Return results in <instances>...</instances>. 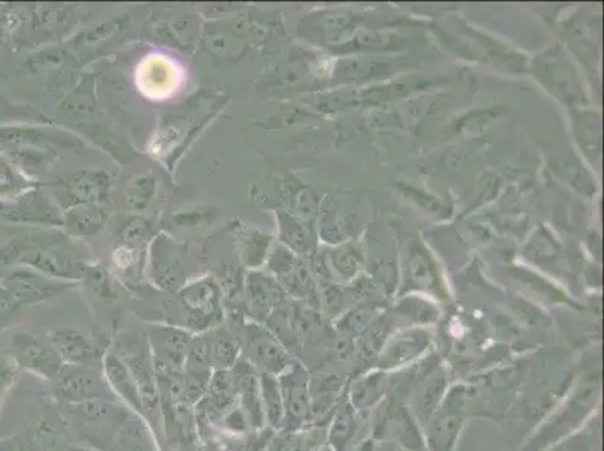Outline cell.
<instances>
[{
  "mask_svg": "<svg viewBox=\"0 0 604 451\" xmlns=\"http://www.w3.org/2000/svg\"><path fill=\"white\" fill-rule=\"evenodd\" d=\"M602 402V379L597 374L582 376L566 398L553 408L539 427L527 439L520 451H549L575 437L580 429L597 417Z\"/></svg>",
  "mask_w": 604,
  "mask_h": 451,
  "instance_id": "6da1fadb",
  "label": "cell"
},
{
  "mask_svg": "<svg viewBox=\"0 0 604 451\" xmlns=\"http://www.w3.org/2000/svg\"><path fill=\"white\" fill-rule=\"evenodd\" d=\"M68 247L65 233L25 235L0 247V266H26L54 280L77 284L84 280L86 264L70 254Z\"/></svg>",
  "mask_w": 604,
  "mask_h": 451,
  "instance_id": "7a4b0ae2",
  "label": "cell"
},
{
  "mask_svg": "<svg viewBox=\"0 0 604 451\" xmlns=\"http://www.w3.org/2000/svg\"><path fill=\"white\" fill-rule=\"evenodd\" d=\"M476 406V388L451 384L441 405L423 426L426 451H457L458 439Z\"/></svg>",
  "mask_w": 604,
  "mask_h": 451,
  "instance_id": "3957f363",
  "label": "cell"
},
{
  "mask_svg": "<svg viewBox=\"0 0 604 451\" xmlns=\"http://www.w3.org/2000/svg\"><path fill=\"white\" fill-rule=\"evenodd\" d=\"M370 438L406 451H426L425 438L405 400L388 396L370 413Z\"/></svg>",
  "mask_w": 604,
  "mask_h": 451,
  "instance_id": "277c9868",
  "label": "cell"
},
{
  "mask_svg": "<svg viewBox=\"0 0 604 451\" xmlns=\"http://www.w3.org/2000/svg\"><path fill=\"white\" fill-rule=\"evenodd\" d=\"M176 296L179 308L186 315L187 329L193 335L211 331L225 323V298L214 276L190 281Z\"/></svg>",
  "mask_w": 604,
  "mask_h": 451,
  "instance_id": "5b68a950",
  "label": "cell"
},
{
  "mask_svg": "<svg viewBox=\"0 0 604 451\" xmlns=\"http://www.w3.org/2000/svg\"><path fill=\"white\" fill-rule=\"evenodd\" d=\"M187 247L168 234L159 233L147 250L143 274L164 292L176 293L187 281Z\"/></svg>",
  "mask_w": 604,
  "mask_h": 451,
  "instance_id": "8992f818",
  "label": "cell"
},
{
  "mask_svg": "<svg viewBox=\"0 0 604 451\" xmlns=\"http://www.w3.org/2000/svg\"><path fill=\"white\" fill-rule=\"evenodd\" d=\"M238 339L241 343V355L256 368L257 374L278 376L297 360L264 324L253 321L242 324Z\"/></svg>",
  "mask_w": 604,
  "mask_h": 451,
  "instance_id": "52a82bcc",
  "label": "cell"
},
{
  "mask_svg": "<svg viewBox=\"0 0 604 451\" xmlns=\"http://www.w3.org/2000/svg\"><path fill=\"white\" fill-rule=\"evenodd\" d=\"M116 348L117 351L113 354L124 361L139 386L144 415H154L159 408V379L147 335L125 331L117 337Z\"/></svg>",
  "mask_w": 604,
  "mask_h": 451,
  "instance_id": "ba28073f",
  "label": "cell"
},
{
  "mask_svg": "<svg viewBox=\"0 0 604 451\" xmlns=\"http://www.w3.org/2000/svg\"><path fill=\"white\" fill-rule=\"evenodd\" d=\"M50 186L54 187V202L64 213L74 206L108 203L113 191V176L103 168H84Z\"/></svg>",
  "mask_w": 604,
  "mask_h": 451,
  "instance_id": "9c48e42d",
  "label": "cell"
},
{
  "mask_svg": "<svg viewBox=\"0 0 604 451\" xmlns=\"http://www.w3.org/2000/svg\"><path fill=\"white\" fill-rule=\"evenodd\" d=\"M277 378L280 383L281 396H284V433H298V430L313 427L309 367L295 360Z\"/></svg>",
  "mask_w": 604,
  "mask_h": 451,
  "instance_id": "30bf717a",
  "label": "cell"
},
{
  "mask_svg": "<svg viewBox=\"0 0 604 451\" xmlns=\"http://www.w3.org/2000/svg\"><path fill=\"white\" fill-rule=\"evenodd\" d=\"M431 348H433V336L429 329H403L380 347L372 368H378L388 374L405 371L417 364L418 361L426 359L430 354Z\"/></svg>",
  "mask_w": 604,
  "mask_h": 451,
  "instance_id": "8fae6325",
  "label": "cell"
},
{
  "mask_svg": "<svg viewBox=\"0 0 604 451\" xmlns=\"http://www.w3.org/2000/svg\"><path fill=\"white\" fill-rule=\"evenodd\" d=\"M10 359L14 361L15 366L49 380H56L65 366L49 336L30 333L14 336L11 340Z\"/></svg>",
  "mask_w": 604,
  "mask_h": 451,
  "instance_id": "7c38bea8",
  "label": "cell"
},
{
  "mask_svg": "<svg viewBox=\"0 0 604 451\" xmlns=\"http://www.w3.org/2000/svg\"><path fill=\"white\" fill-rule=\"evenodd\" d=\"M0 284L14 297L20 308L45 303L59 296H64L70 289L76 288L73 281L54 280L26 266H18L3 276Z\"/></svg>",
  "mask_w": 604,
  "mask_h": 451,
  "instance_id": "4fadbf2b",
  "label": "cell"
},
{
  "mask_svg": "<svg viewBox=\"0 0 604 451\" xmlns=\"http://www.w3.org/2000/svg\"><path fill=\"white\" fill-rule=\"evenodd\" d=\"M147 335L154 366L183 374L188 351L193 342V333L175 325H148Z\"/></svg>",
  "mask_w": 604,
  "mask_h": 451,
  "instance_id": "5bb4252c",
  "label": "cell"
},
{
  "mask_svg": "<svg viewBox=\"0 0 604 451\" xmlns=\"http://www.w3.org/2000/svg\"><path fill=\"white\" fill-rule=\"evenodd\" d=\"M0 218L13 223H45L52 227H62L61 208L38 188L14 199H0Z\"/></svg>",
  "mask_w": 604,
  "mask_h": 451,
  "instance_id": "9a60e30c",
  "label": "cell"
},
{
  "mask_svg": "<svg viewBox=\"0 0 604 451\" xmlns=\"http://www.w3.org/2000/svg\"><path fill=\"white\" fill-rule=\"evenodd\" d=\"M367 438H370V414L358 413L344 394L329 418L327 446L332 451H349Z\"/></svg>",
  "mask_w": 604,
  "mask_h": 451,
  "instance_id": "2e32d148",
  "label": "cell"
},
{
  "mask_svg": "<svg viewBox=\"0 0 604 451\" xmlns=\"http://www.w3.org/2000/svg\"><path fill=\"white\" fill-rule=\"evenodd\" d=\"M285 289L277 280L261 271H251L247 274L242 292L244 315L253 323L265 325L270 313L285 304Z\"/></svg>",
  "mask_w": 604,
  "mask_h": 451,
  "instance_id": "e0dca14e",
  "label": "cell"
},
{
  "mask_svg": "<svg viewBox=\"0 0 604 451\" xmlns=\"http://www.w3.org/2000/svg\"><path fill=\"white\" fill-rule=\"evenodd\" d=\"M450 387L449 371L442 363L427 374L418 376L417 383L407 394L406 405L421 429L441 405Z\"/></svg>",
  "mask_w": 604,
  "mask_h": 451,
  "instance_id": "ac0fdd59",
  "label": "cell"
},
{
  "mask_svg": "<svg viewBox=\"0 0 604 451\" xmlns=\"http://www.w3.org/2000/svg\"><path fill=\"white\" fill-rule=\"evenodd\" d=\"M50 342L53 343L59 356L66 366H88L103 360L105 344L96 336L86 335L76 328H58L49 333Z\"/></svg>",
  "mask_w": 604,
  "mask_h": 451,
  "instance_id": "d6986e66",
  "label": "cell"
},
{
  "mask_svg": "<svg viewBox=\"0 0 604 451\" xmlns=\"http://www.w3.org/2000/svg\"><path fill=\"white\" fill-rule=\"evenodd\" d=\"M58 388L70 403L86 402L90 399H112L105 376L88 366H64L58 376Z\"/></svg>",
  "mask_w": 604,
  "mask_h": 451,
  "instance_id": "ffe728a7",
  "label": "cell"
},
{
  "mask_svg": "<svg viewBox=\"0 0 604 451\" xmlns=\"http://www.w3.org/2000/svg\"><path fill=\"white\" fill-rule=\"evenodd\" d=\"M348 376L341 374H310L313 427L327 429L329 418L348 390Z\"/></svg>",
  "mask_w": 604,
  "mask_h": 451,
  "instance_id": "44dd1931",
  "label": "cell"
},
{
  "mask_svg": "<svg viewBox=\"0 0 604 451\" xmlns=\"http://www.w3.org/2000/svg\"><path fill=\"white\" fill-rule=\"evenodd\" d=\"M392 390V374L368 368L361 372L354 379H349L347 398L358 413L370 414L390 396Z\"/></svg>",
  "mask_w": 604,
  "mask_h": 451,
  "instance_id": "7402d4cb",
  "label": "cell"
},
{
  "mask_svg": "<svg viewBox=\"0 0 604 451\" xmlns=\"http://www.w3.org/2000/svg\"><path fill=\"white\" fill-rule=\"evenodd\" d=\"M0 145L46 149V151L54 152L61 151V149H74L78 152L84 149V143L77 137L37 127L0 128Z\"/></svg>",
  "mask_w": 604,
  "mask_h": 451,
  "instance_id": "603a6c76",
  "label": "cell"
},
{
  "mask_svg": "<svg viewBox=\"0 0 604 451\" xmlns=\"http://www.w3.org/2000/svg\"><path fill=\"white\" fill-rule=\"evenodd\" d=\"M231 233L235 237L238 262L244 266V270L256 271L259 266L265 264L273 242V237L268 233L241 222L231 226Z\"/></svg>",
  "mask_w": 604,
  "mask_h": 451,
  "instance_id": "cb8c5ba5",
  "label": "cell"
},
{
  "mask_svg": "<svg viewBox=\"0 0 604 451\" xmlns=\"http://www.w3.org/2000/svg\"><path fill=\"white\" fill-rule=\"evenodd\" d=\"M110 208L108 203H92L70 208L62 213V227L70 238L93 237L108 225Z\"/></svg>",
  "mask_w": 604,
  "mask_h": 451,
  "instance_id": "d4e9b609",
  "label": "cell"
},
{
  "mask_svg": "<svg viewBox=\"0 0 604 451\" xmlns=\"http://www.w3.org/2000/svg\"><path fill=\"white\" fill-rule=\"evenodd\" d=\"M105 380L113 394L119 396L139 415H144L142 394L137 386L135 376L125 366L124 361L113 352H108L103 359Z\"/></svg>",
  "mask_w": 604,
  "mask_h": 451,
  "instance_id": "484cf974",
  "label": "cell"
},
{
  "mask_svg": "<svg viewBox=\"0 0 604 451\" xmlns=\"http://www.w3.org/2000/svg\"><path fill=\"white\" fill-rule=\"evenodd\" d=\"M3 155L33 183L41 184L42 176L49 175L50 168L58 160V152L29 147H7L0 145Z\"/></svg>",
  "mask_w": 604,
  "mask_h": 451,
  "instance_id": "4316f807",
  "label": "cell"
},
{
  "mask_svg": "<svg viewBox=\"0 0 604 451\" xmlns=\"http://www.w3.org/2000/svg\"><path fill=\"white\" fill-rule=\"evenodd\" d=\"M159 196V178L152 172L129 176L123 187L124 205L128 213L143 214Z\"/></svg>",
  "mask_w": 604,
  "mask_h": 451,
  "instance_id": "83f0119b",
  "label": "cell"
},
{
  "mask_svg": "<svg viewBox=\"0 0 604 451\" xmlns=\"http://www.w3.org/2000/svg\"><path fill=\"white\" fill-rule=\"evenodd\" d=\"M27 68L37 74H49L50 77L58 74L74 72L80 68V62L72 52L59 46H46L30 54L27 59Z\"/></svg>",
  "mask_w": 604,
  "mask_h": 451,
  "instance_id": "f1b7e54d",
  "label": "cell"
},
{
  "mask_svg": "<svg viewBox=\"0 0 604 451\" xmlns=\"http://www.w3.org/2000/svg\"><path fill=\"white\" fill-rule=\"evenodd\" d=\"M230 26V23H229ZM203 45L211 57L230 61L237 59L244 52V38L234 27H223L219 23L203 27Z\"/></svg>",
  "mask_w": 604,
  "mask_h": 451,
  "instance_id": "f546056e",
  "label": "cell"
},
{
  "mask_svg": "<svg viewBox=\"0 0 604 451\" xmlns=\"http://www.w3.org/2000/svg\"><path fill=\"white\" fill-rule=\"evenodd\" d=\"M156 235L159 233H156L154 220L143 214L124 215L115 230L117 245L140 250H148Z\"/></svg>",
  "mask_w": 604,
  "mask_h": 451,
  "instance_id": "4dcf8cb0",
  "label": "cell"
},
{
  "mask_svg": "<svg viewBox=\"0 0 604 451\" xmlns=\"http://www.w3.org/2000/svg\"><path fill=\"white\" fill-rule=\"evenodd\" d=\"M259 386H261L262 410H264L265 425L269 429L281 433L285 425L284 396H281L280 383L277 376L259 374Z\"/></svg>",
  "mask_w": 604,
  "mask_h": 451,
  "instance_id": "1f68e13d",
  "label": "cell"
},
{
  "mask_svg": "<svg viewBox=\"0 0 604 451\" xmlns=\"http://www.w3.org/2000/svg\"><path fill=\"white\" fill-rule=\"evenodd\" d=\"M210 335L211 363L215 371H230L241 356V343L237 335L219 325L207 331Z\"/></svg>",
  "mask_w": 604,
  "mask_h": 451,
  "instance_id": "d6a6232c",
  "label": "cell"
},
{
  "mask_svg": "<svg viewBox=\"0 0 604 451\" xmlns=\"http://www.w3.org/2000/svg\"><path fill=\"white\" fill-rule=\"evenodd\" d=\"M41 184L33 183L20 174L5 155L0 154V199H14L26 191L38 188Z\"/></svg>",
  "mask_w": 604,
  "mask_h": 451,
  "instance_id": "836d02e7",
  "label": "cell"
},
{
  "mask_svg": "<svg viewBox=\"0 0 604 451\" xmlns=\"http://www.w3.org/2000/svg\"><path fill=\"white\" fill-rule=\"evenodd\" d=\"M125 18H112L109 22L100 23V25L86 27L80 34L74 38V46L77 50H92L97 46L103 45L108 39H112L116 34L123 30Z\"/></svg>",
  "mask_w": 604,
  "mask_h": 451,
  "instance_id": "e575fe53",
  "label": "cell"
},
{
  "mask_svg": "<svg viewBox=\"0 0 604 451\" xmlns=\"http://www.w3.org/2000/svg\"><path fill=\"white\" fill-rule=\"evenodd\" d=\"M84 280L93 296L103 303H113L119 297L115 278L103 266L86 265Z\"/></svg>",
  "mask_w": 604,
  "mask_h": 451,
  "instance_id": "d590c367",
  "label": "cell"
},
{
  "mask_svg": "<svg viewBox=\"0 0 604 451\" xmlns=\"http://www.w3.org/2000/svg\"><path fill=\"white\" fill-rule=\"evenodd\" d=\"M62 108L76 113L92 112L96 105V80L93 77H81L72 92L62 100Z\"/></svg>",
  "mask_w": 604,
  "mask_h": 451,
  "instance_id": "8d00e7d4",
  "label": "cell"
},
{
  "mask_svg": "<svg viewBox=\"0 0 604 451\" xmlns=\"http://www.w3.org/2000/svg\"><path fill=\"white\" fill-rule=\"evenodd\" d=\"M144 258L147 250L133 249L127 246H116L112 252L113 266L123 277L135 276L144 270Z\"/></svg>",
  "mask_w": 604,
  "mask_h": 451,
  "instance_id": "74e56055",
  "label": "cell"
},
{
  "mask_svg": "<svg viewBox=\"0 0 604 451\" xmlns=\"http://www.w3.org/2000/svg\"><path fill=\"white\" fill-rule=\"evenodd\" d=\"M218 215V210H215V208H196V210L179 211V213L174 214L172 223L178 229L200 230L213 225Z\"/></svg>",
  "mask_w": 604,
  "mask_h": 451,
  "instance_id": "f35d334b",
  "label": "cell"
},
{
  "mask_svg": "<svg viewBox=\"0 0 604 451\" xmlns=\"http://www.w3.org/2000/svg\"><path fill=\"white\" fill-rule=\"evenodd\" d=\"M211 371H184L183 393L187 405H194L210 391Z\"/></svg>",
  "mask_w": 604,
  "mask_h": 451,
  "instance_id": "ab89813d",
  "label": "cell"
},
{
  "mask_svg": "<svg viewBox=\"0 0 604 451\" xmlns=\"http://www.w3.org/2000/svg\"><path fill=\"white\" fill-rule=\"evenodd\" d=\"M211 368L213 363H211L210 335L207 331L200 333L193 337L184 371H211Z\"/></svg>",
  "mask_w": 604,
  "mask_h": 451,
  "instance_id": "60d3db41",
  "label": "cell"
},
{
  "mask_svg": "<svg viewBox=\"0 0 604 451\" xmlns=\"http://www.w3.org/2000/svg\"><path fill=\"white\" fill-rule=\"evenodd\" d=\"M278 222H280V239L290 249L302 250L305 247L304 229L295 218L289 217V215L280 214L278 215Z\"/></svg>",
  "mask_w": 604,
  "mask_h": 451,
  "instance_id": "b9f144b4",
  "label": "cell"
},
{
  "mask_svg": "<svg viewBox=\"0 0 604 451\" xmlns=\"http://www.w3.org/2000/svg\"><path fill=\"white\" fill-rule=\"evenodd\" d=\"M20 309L22 308L14 300V297L0 284V331L10 325Z\"/></svg>",
  "mask_w": 604,
  "mask_h": 451,
  "instance_id": "7bdbcfd3",
  "label": "cell"
},
{
  "mask_svg": "<svg viewBox=\"0 0 604 451\" xmlns=\"http://www.w3.org/2000/svg\"><path fill=\"white\" fill-rule=\"evenodd\" d=\"M15 376H17V366L13 360L0 359V402H2L3 396L13 386Z\"/></svg>",
  "mask_w": 604,
  "mask_h": 451,
  "instance_id": "ee69618b",
  "label": "cell"
},
{
  "mask_svg": "<svg viewBox=\"0 0 604 451\" xmlns=\"http://www.w3.org/2000/svg\"><path fill=\"white\" fill-rule=\"evenodd\" d=\"M0 451H18V439H0Z\"/></svg>",
  "mask_w": 604,
  "mask_h": 451,
  "instance_id": "f6af8a7d",
  "label": "cell"
},
{
  "mask_svg": "<svg viewBox=\"0 0 604 451\" xmlns=\"http://www.w3.org/2000/svg\"><path fill=\"white\" fill-rule=\"evenodd\" d=\"M8 33H10V29H8L5 13H3V10H0V47H2L3 41H5Z\"/></svg>",
  "mask_w": 604,
  "mask_h": 451,
  "instance_id": "bcb514c9",
  "label": "cell"
},
{
  "mask_svg": "<svg viewBox=\"0 0 604 451\" xmlns=\"http://www.w3.org/2000/svg\"><path fill=\"white\" fill-rule=\"evenodd\" d=\"M18 451H41L34 444L33 439H18Z\"/></svg>",
  "mask_w": 604,
  "mask_h": 451,
  "instance_id": "7dc6e473",
  "label": "cell"
},
{
  "mask_svg": "<svg viewBox=\"0 0 604 451\" xmlns=\"http://www.w3.org/2000/svg\"><path fill=\"white\" fill-rule=\"evenodd\" d=\"M374 451H406V450L400 449V447H395L391 444H382V442H375Z\"/></svg>",
  "mask_w": 604,
  "mask_h": 451,
  "instance_id": "c3c4849f",
  "label": "cell"
},
{
  "mask_svg": "<svg viewBox=\"0 0 604 451\" xmlns=\"http://www.w3.org/2000/svg\"><path fill=\"white\" fill-rule=\"evenodd\" d=\"M319 451H332V450L329 449V447L327 444H325L324 447H322V449Z\"/></svg>",
  "mask_w": 604,
  "mask_h": 451,
  "instance_id": "681fc988",
  "label": "cell"
},
{
  "mask_svg": "<svg viewBox=\"0 0 604 451\" xmlns=\"http://www.w3.org/2000/svg\"><path fill=\"white\" fill-rule=\"evenodd\" d=\"M3 266H0V270H2ZM7 273H2V271H0V280H2L3 276H5Z\"/></svg>",
  "mask_w": 604,
  "mask_h": 451,
  "instance_id": "f907efd6",
  "label": "cell"
}]
</instances>
